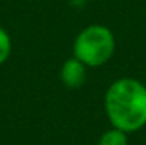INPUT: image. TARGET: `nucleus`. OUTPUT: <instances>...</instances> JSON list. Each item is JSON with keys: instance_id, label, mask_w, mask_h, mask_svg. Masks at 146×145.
I'll use <instances>...</instances> for the list:
<instances>
[{"instance_id": "1", "label": "nucleus", "mask_w": 146, "mask_h": 145, "mask_svg": "<svg viewBox=\"0 0 146 145\" xmlns=\"http://www.w3.org/2000/svg\"><path fill=\"white\" fill-rule=\"evenodd\" d=\"M104 109L112 126L135 133L146 126V86L135 78H120L104 95Z\"/></svg>"}, {"instance_id": "2", "label": "nucleus", "mask_w": 146, "mask_h": 145, "mask_svg": "<svg viewBox=\"0 0 146 145\" xmlns=\"http://www.w3.org/2000/svg\"><path fill=\"white\" fill-rule=\"evenodd\" d=\"M115 37L107 27L93 23L82 30L73 42V56L87 67H100L112 58Z\"/></svg>"}, {"instance_id": "3", "label": "nucleus", "mask_w": 146, "mask_h": 145, "mask_svg": "<svg viewBox=\"0 0 146 145\" xmlns=\"http://www.w3.org/2000/svg\"><path fill=\"white\" fill-rule=\"evenodd\" d=\"M86 70H87V65L78 59V58H68L61 67V81L64 83L67 88L70 89H76L86 81Z\"/></svg>"}, {"instance_id": "4", "label": "nucleus", "mask_w": 146, "mask_h": 145, "mask_svg": "<svg viewBox=\"0 0 146 145\" xmlns=\"http://www.w3.org/2000/svg\"><path fill=\"white\" fill-rule=\"evenodd\" d=\"M98 145H127V133L112 126L101 134Z\"/></svg>"}, {"instance_id": "5", "label": "nucleus", "mask_w": 146, "mask_h": 145, "mask_svg": "<svg viewBox=\"0 0 146 145\" xmlns=\"http://www.w3.org/2000/svg\"><path fill=\"white\" fill-rule=\"evenodd\" d=\"M11 48H13L11 37H9V34L6 33V30H3L2 27H0V65L9 58Z\"/></svg>"}]
</instances>
